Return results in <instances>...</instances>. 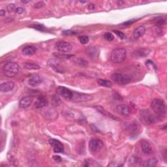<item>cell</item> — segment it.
Instances as JSON below:
<instances>
[{"mask_svg":"<svg viewBox=\"0 0 167 167\" xmlns=\"http://www.w3.org/2000/svg\"><path fill=\"white\" fill-rule=\"evenodd\" d=\"M86 54L88 55V57H90L91 59H97L99 56V52L98 50L96 49L95 47L94 46H90L88 47L86 49Z\"/></svg>","mask_w":167,"mask_h":167,"instance_id":"cell-17","label":"cell"},{"mask_svg":"<svg viewBox=\"0 0 167 167\" xmlns=\"http://www.w3.org/2000/svg\"><path fill=\"white\" fill-rule=\"evenodd\" d=\"M5 10H3V9H1V10H0V15H1V16H5Z\"/></svg>","mask_w":167,"mask_h":167,"instance_id":"cell-40","label":"cell"},{"mask_svg":"<svg viewBox=\"0 0 167 167\" xmlns=\"http://www.w3.org/2000/svg\"><path fill=\"white\" fill-rule=\"evenodd\" d=\"M140 118L145 124L151 125L155 123V118L150 112L148 110H142L140 113Z\"/></svg>","mask_w":167,"mask_h":167,"instance_id":"cell-5","label":"cell"},{"mask_svg":"<svg viewBox=\"0 0 167 167\" xmlns=\"http://www.w3.org/2000/svg\"><path fill=\"white\" fill-rule=\"evenodd\" d=\"M77 32L75 31H70V30H67V31H64L62 33V34L66 35H75L76 34Z\"/></svg>","mask_w":167,"mask_h":167,"instance_id":"cell-34","label":"cell"},{"mask_svg":"<svg viewBox=\"0 0 167 167\" xmlns=\"http://www.w3.org/2000/svg\"><path fill=\"white\" fill-rule=\"evenodd\" d=\"M44 5H45V4H44V2L40 1V2H37V3H35V4L34 5V7L35 9H39V8H41V7H44Z\"/></svg>","mask_w":167,"mask_h":167,"instance_id":"cell-35","label":"cell"},{"mask_svg":"<svg viewBox=\"0 0 167 167\" xmlns=\"http://www.w3.org/2000/svg\"><path fill=\"white\" fill-rule=\"evenodd\" d=\"M24 67L25 69L28 70H39L40 69V66L35 64L34 62H31V61H27L24 62L23 64Z\"/></svg>","mask_w":167,"mask_h":167,"instance_id":"cell-21","label":"cell"},{"mask_svg":"<svg viewBox=\"0 0 167 167\" xmlns=\"http://www.w3.org/2000/svg\"><path fill=\"white\" fill-rule=\"evenodd\" d=\"M152 110L157 116L165 117L166 114V106L164 101L159 99H154L151 104Z\"/></svg>","mask_w":167,"mask_h":167,"instance_id":"cell-3","label":"cell"},{"mask_svg":"<svg viewBox=\"0 0 167 167\" xmlns=\"http://www.w3.org/2000/svg\"><path fill=\"white\" fill-rule=\"evenodd\" d=\"M104 146V144L101 140L92 139L89 142V148L92 152H97L101 150Z\"/></svg>","mask_w":167,"mask_h":167,"instance_id":"cell-7","label":"cell"},{"mask_svg":"<svg viewBox=\"0 0 167 167\" xmlns=\"http://www.w3.org/2000/svg\"><path fill=\"white\" fill-rule=\"evenodd\" d=\"M111 79L115 83L120 85H125L129 83L131 80V77L127 75L121 73H114L111 76Z\"/></svg>","mask_w":167,"mask_h":167,"instance_id":"cell-4","label":"cell"},{"mask_svg":"<svg viewBox=\"0 0 167 167\" xmlns=\"http://www.w3.org/2000/svg\"><path fill=\"white\" fill-rule=\"evenodd\" d=\"M32 28H34L37 30H39V31H44L46 30V28L43 25L41 24H35V25H32L30 26Z\"/></svg>","mask_w":167,"mask_h":167,"instance_id":"cell-27","label":"cell"},{"mask_svg":"<svg viewBox=\"0 0 167 167\" xmlns=\"http://www.w3.org/2000/svg\"><path fill=\"white\" fill-rule=\"evenodd\" d=\"M33 98L31 96H25L22 97L19 101V106L21 109H27L31 105Z\"/></svg>","mask_w":167,"mask_h":167,"instance_id":"cell-13","label":"cell"},{"mask_svg":"<svg viewBox=\"0 0 167 167\" xmlns=\"http://www.w3.org/2000/svg\"><path fill=\"white\" fill-rule=\"evenodd\" d=\"M43 79L40 76L37 75H32L28 79V84L31 87H37L43 82Z\"/></svg>","mask_w":167,"mask_h":167,"instance_id":"cell-11","label":"cell"},{"mask_svg":"<svg viewBox=\"0 0 167 167\" xmlns=\"http://www.w3.org/2000/svg\"><path fill=\"white\" fill-rule=\"evenodd\" d=\"M158 163V160L155 158H151L148 159V161L144 162L142 166H146V167H153L156 166Z\"/></svg>","mask_w":167,"mask_h":167,"instance_id":"cell-25","label":"cell"},{"mask_svg":"<svg viewBox=\"0 0 167 167\" xmlns=\"http://www.w3.org/2000/svg\"><path fill=\"white\" fill-rule=\"evenodd\" d=\"M97 83L99 84V85H100V86L106 87V88H110L112 86V83L110 81L106 80L99 79L97 80Z\"/></svg>","mask_w":167,"mask_h":167,"instance_id":"cell-26","label":"cell"},{"mask_svg":"<svg viewBox=\"0 0 167 167\" xmlns=\"http://www.w3.org/2000/svg\"><path fill=\"white\" fill-rule=\"evenodd\" d=\"M14 88V83L12 81H7V82H5L1 84V86H0V88H1V91L2 92L4 93H7L12 91Z\"/></svg>","mask_w":167,"mask_h":167,"instance_id":"cell-14","label":"cell"},{"mask_svg":"<svg viewBox=\"0 0 167 167\" xmlns=\"http://www.w3.org/2000/svg\"><path fill=\"white\" fill-rule=\"evenodd\" d=\"M118 5H121L123 4V3H124V2L121 1H118Z\"/></svg>","mask_w":167,"mask_h":167,"instance_id":"cell-42","label":"cell"},{"mask_svg":"<svg viewBox=\"0 0 167 167\" xmlns=\"http://www.w3.org/2000/svg\"><path fill=\"white\" fill-rule=\"evenodd\" d=\"M55 47L58 51L63 53L69 52L73 49V46L69 43L64 41V40H60L58 41L55 44Z\"/></svg>","mask_w":167,"mask_h":167,"instance_id":"cell-6","label":"cell"},{"mask_svg":"<svg viewBox=\"0 0 167 167\" xmlns=\"http://www.w3.org/2000/svg\"><path fill=\"white\" fill-rule=\"evenodd\" d=\"M137 129H138V128H137V125H135V124L130 125L129 126V127H128V130H129L130 132H131V133L136 132L137 131Z\"/></svg>","mask_w":167,"mask_h":167,"instance_id":"cell-31","label":"cell"},{"mask_svg":"<svg viewBox=\"0 0 167 167\" xmlns=\"http://www.w3.org/2000/svg\"><path fill=\"white\" fill-rule=\"evenodd\" d=\"M56 92H57L58 95H60L61 97H62L63 98H64L65 99L71 100L73 98V92L65 87L59 86L57 88Z\"/></svg>","mask_w":167,"mask_h":167,"instance_id":"cell-8","label":"cell"},{"mask_svg":"<svg viewBox=\"0 0 167 167\" xmlns=\"http://www.w3.org/2000/svg\"><path fill=\"white\" fill-rule=\"evenodd\" d=\"M15 9V5L13 4V3H10V4H9L7 7V9L9 12H12Z\"/></svg>","mask_w":167,"mask_h":167,"instance_id":"cell-33","label":"cell"},{"mask_svg":"<svg viewBox=\"0 0 167 167\" xmlns=\"http://www.w3.org/2000/svg\"><path fill=\"white\" fill-rule=\"evenodd\" d=\"M95 109L97 110L99 113L102 114L103 116H106V117H108V118H111V119H113V120H119V118L118 117L114 116V115H112V114H110L109 112H107V111L105 109L103 108V107L101 106H95Z\"/></svg>","mask_w":167,"mask_h":167,"instance_id":"cell-18","label":"cell"},{"mask_svg":"<svg viewBox=\"0 0 167 167\" xmlns=\"http://www.w3.org/2000/svg\"><path fill=\"white\" fill-rule=\"evenodd\" d=\"M127 56V51L122 48H117L111 52L110 59L112 62L115 64L122 63L126 59Z\"/></svg>","mask_w":167,"mask_h":167,"instance_id":"cell-1","label":"cell"},{"mask_svg":"<svg viewBox=\"0 0 167 167\" xmlns=\"http://www.w3.org/2000/svg\"><path fill=\"white\" fill-rule=\"evenodd\" d=\"M57 57L59 58H62V59H69L70 57H73L72 55H62V54H58Z\"/></svg>","mask_w":167,"mask_h":167,"instance_id":"cell-36","label":"cell"},{"mask_svg":"<svg viewBox=\"0 0 167 167\" xmlns=\"http://www.w3.org/2000/svg\"><path fill=\"white\" fill-rule=\"evenodd\" d=\"M53 159L55 161L58 163L61 161V158L60 157V156H59V155H54V156H53Z\"/></svg>","mask_w":167,"mask_h":167,"instance_id":"cell-39","label":"cell"},{"mask_svg":"<svg viewBox=\"0 0 167 167\" xmlns=\"http://www.w3.org/2000/svg\"><path fill=\"white\" fill-rule=\"evenodd\" d=\"M113 31H114V33H116V34L119 37V38H120L121 39H124L125 38V35L123 32L120 31L118 30H114Z\"/></svg>","mask_w":167,"mask_h":167,"instance_id":"cell-32","label":"cell"},{"mask_svg":"<svg viewBox=\"0 0 167 167\" xmlns=\"http://www.w3.org/2000/svg\"><path fill=\"white\" fill-rule=\"evenodd\" d=\"M48 105V101L46 99L43 97V96H40L38 98L37 101L35 103V106L37 109H40L43 108V107L46 106Z\"/></svg>","mask_w":167,"mask_h":167,"instance_id":"cell-22","label":"cell"},{"mask_svg":"<svg viewBox=\"0 0 167 167\" xmlns=\"http://www.w3.org/2000/svg\"><path fill=\"white\" fill-rule=\"evenodd\" d=\"M16 11V13L18 14H22L24 12V9L23 8V7H17V8L15 10Z\"/></svg>","mask_w":167,"mask_h":167,"instance_id":"cell-37","label":"cell"},{"mask_svg":"<svg viewBox=\"0 0 167 167\" xmlns=\"http://www.w3.org/2000/svg\"><path fill=\"white\" fill-rule=\"evenodd\" d=\"M76 62V64H77L78 65H82V66H86L88 65V63L86 61H85L84 59H77L75 61Z\"/></svg>","mask_w":167,"mask_h":167,"instance_id":"cell-30","label":"cell"},{"mask_svg":"<svg viewBox=\"0 0 167 167\" xmlns=\"http://www.w3.org/2000/svg\"><path fill=\"white\" fill-rule=\"evenodd\" d=\"M20 66L16 62H9L3 66V72L4 75L9 77L12 78L15 76L19 72Z\"/></svg>","mask_w":167,"mask_h":167,"instance_id":"cell-2","label":"cell"},{"mask_svg":"<svg viewBox=\"0 0 167 167\" xmlns=\"http://www.w3.org/2000/svg\"><path fill=\"white\" fill-rule=\"evenodd\" d=\"M88 8H89V9H90V10L94 9V8H95V5H94V4H90V5L88 6Z\"/></svg>","mask_w":167,"mask_h":167,"instance_id":"cell-41","label":"cell"},{"mask_svg":"<svg viewBox=\"0 0 167 167\" xmlns=\"http://www.w3.org/2000/svg\"><path fill=\"white\" fill-rule=\"evenodd\" d=\"M136 21V20H128L127 22H124V23L122 24V25H131L133 23H134V22Z\"/></svg>","mask_w":167,"mask_h":167,"instance_id":"cell-38","label":"cell"},{"mask_svg":"<svg viewBox=\"0 0 167 167\" xmlns=\"http://www.w3.org/2000/svg\"><path fill=\"white\" fill-rule=\"evenodd\" d=\"M146 29L142 25H140L138 28H136L134 31H133V36L135 39H139L140 37H142L144 35V33H145Z\"/></svg>","mask_w":167,"mask_h":167,"instance_id":"cell-20","label":"cell"},{"mask_svg":"<svg viewBox=\"0 0 167 167\" xmlns=\"http://www.w3.org/2000/svg\"><path fill=\"white\" fill-rule=\"evenodd\" d=\"M79 39L80 40V42L83 44H86L89 42V37L86 35L80 36L79 37Z\"/></svg>","mask_w":167,"mask_h":167,"instance_id":"cell-29","label":"cell"},{"mask_svg":"<svg viewBox=\"0 0 167 167\" xmlns=\"http://www.w3.org/2000/svg\"><path fill=\"white\" fill-rule=\"evenodd\" d=\"M117 111L119 114H120L122 116H128L131 113V109L130 107L127 105H119L117 106Z\"/></svg>","mask_w":167,"mask_h":167,"instance_id":"cell-12","label":"cell"},{"mask_svg":"<svg viewBox=\"0 0 167 167\" xmlns=\"http://www.w3.org/2000/svg\"><path fill=\"white\" fill-rule=\"evenodd\" d=\"M153 22L157 27H161L166 23V19L164 16H158L155 18Z\"/></svg>","mask_w":167,"mask_h":167,"instance_id":"cell-23","label":"cell"},{"mask_svg":"<svg viewBox=\"0 0 167 167\" xmlns=\"http://www.w3.org/2000/svg\"><path fill=\"white\" fill-rule=\"evenodd\" d=\"M92 99L90 95L86 94H80V93L73 92V98L71 100L75 102H85L88 101Z\"/></svg>","mask_w":167,"mask_h":167,"instance_id":"cell-9","label":"cell"},{"mask_svg":"<svg viewBox=\"0 0 167 167\" xmlns=\"http://www.w3.org/2000/svg\"><path fill=\"white\" fill-rule=\"evenodd\" d=\"M104 38H105L106 40L110 42L114 39V35H112V33H111L110 32H106L104 34Z\"/></svg>","mask_w":167,"mask_h":167,"instance_id":"cell-28","label":"cell"},{"mask_svg":"<svg viewBox=\"0 0 167 167\" xmlns=\"http://www.w3.org/2000/svg\"><path fill=\"white\" fill-rule=\"evenodd\" d=\"M37 51L36 48L33 46H25L22 50V53L24 55H32L35 54Z\"/></svg>","mask_w":167,"mask_h":167,"instance_id":"cell-19","label":"cell"},{"mask_svg":"<svg viewBox=\"0 0 167 167\" xmlns=\"http://www.w3.org/2000/svg\"><path fill=\"white\" fill-rule=\"evenodd\" d=\"M49 65L50 67H52V69H53L55 70V71L60 73H64V68H63L61 65L59 64V62H58L56 60H55V59H50V60H49Z\"/></svg>","mask_w":167,"mask_h":167,"instance_id":"cell-16","label":"cell"},{"mask_svg":"<svg viewBox=\"0 0 167 167\" xmlns=\"http://www.w3.org/2000/svg\"><path fill=\"white\" fill-rule=\"evenodd\" d=\"M49 143L50 145H52L54 148V151L55 153H62L64 150V145L62 143L59 142V140L56 139H50L49 140Z\"/></svg>","mask_w":167,"mask_h":167,"instance_id":"cell-10","label":"cell"},{"mask_svg":"<svg viewBox=\"0 0 167 167\" xmlns=\"http://www.w3.org/2000/svg\"><path fill=\"white\" fill-rule=\"evenodd\" d=\"M140 144H141V148H142V150L144 154H145L146 155H150L152 153L153 150H152L151 145L148 141L144 140H141Z\"/></svg>","mask_w":167,"mask_h":167,"instance_id":"cell-15","label":"cell"},{"mask_svg":"<svg viewBox=\"0 0 167 167\" xmlns=\"http://www.w3.org/2000/svg\"><path fill=\"white\" fill-rule=\"evenodd\" d=\"M149 53L150 50L148 49H140L134 52V55L136 58H143L145 57Z\"/></svg>","mask_w":167,"mask_h":167,"instance_id":"cell-24","label":"cell"}]
</instances>
